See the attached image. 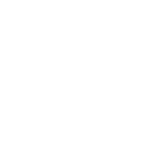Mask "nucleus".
<instances>
[]
</instances>
